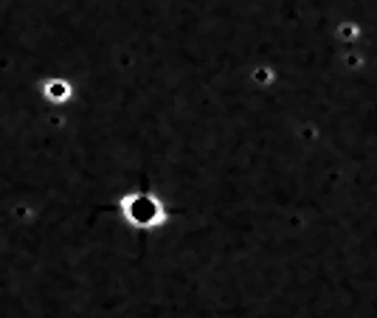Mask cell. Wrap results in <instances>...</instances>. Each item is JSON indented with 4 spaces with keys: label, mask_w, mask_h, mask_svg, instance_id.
Wrapping results in <instances>:
<instances>
[{
    "label": "cell",
    "mask_w": 377,
    "mask_h": 318,
    "mask_svg": "<svg viewBox=\"0 0 377 318\" xmlns=\"http://www.w3.org/2000/svg\"><path fill=\"white\" fill-rule=\"evenodd\" d=\"M118 209L124 214V220L135 228H158L166 220L163 203L149 195V192H130L118 200Z\"/></svg>",
    "instance_id": "cell-1"
},
{
    "label": "cell",
    "mask_w": 377,
    "mask_h": 318,
    "mask_svg": "<svg viewBox=\"0 0 377 318\" xmlns=\"http://www.w3.org/2000/svg\"><path fill=\"white\" fill-rule=\"evenodd\" d=\"M43 93H46V99H51V102H68V99H71V85H68L65 79H48V82L43 85Z\"/></svg>",
    "instance_id": "cell-2"
}]
</instances>
